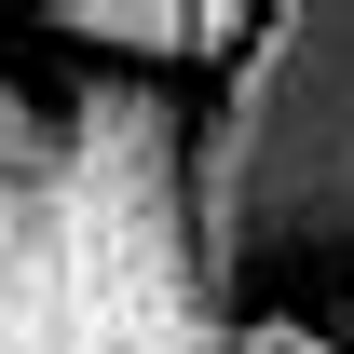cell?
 Segmentation results:
<instances>
[{"mask_svg": "<svg viewBox=\"0 0 354 354\" xmlns=\"http://www.w3.org/2000/svg\"><path fill=\"white\" fill-rule=\"evenodd\" d=\"M0 354H232L164 82L82 68L0 123Z\"/></svg>", "mask_w": 354, "mask_h": 354, "instance_id": "cell-1", "label": "cell"}, {"mask_svg": "<svg viewBox=\"0 0 354 354\" xmlns=\"http://www.w3.org/2000/svg\"><path fill=\"white\" fill-rule=\"evenodd\" d=\"M191 259L218 313L272 272L354 286V0L245 14V55L191 123Z\"/></svg>", "mask_w": 354, "mask_h": 354, "instance_id": "cell-2", "label": "cell"}, {"mask_svg": "<svg viewBox=\"0 0 354 354\" xmlns=\"http://www.w3.org/2000/svg\"><path fill=\"white\" fill-rule=\"evenodd\" d=\"M41 28L68 55H123V82L136 68H232L245 55V14H218V0H55Z\"/></svg>", "mask_w": 354, "mask_h": 354, "instance_id": "cell-3", "label": "cell"}, {"mask_svg": "<svg viewBox=\"0 0 354 354\" xmlns=\"http://www.w3.org/2000/svg\"><path fill=\"white\" fill-rule=\"evenodd\" d=\"M232 354H354V341L313 313H232Z\"/></svg>", "mask_w": 354, "mask_h": 354, "instance_id": "cell-4", "label": "cell"}, {"mask_svg": "<svg viewBox=\"0 0 354 354\" xmlns=\"http://www.w3.org/2000/svg\"><path fill=\"white\" fill-rule=\"evenodd\" d=\"M14 109H28V82H14V68H0V123H14Z\"/></svg>", "mask_w": 354, "mask_h": 354, "instance_id": "cell-5", "label": "cell"}, {"mask_svg": "<svg viewBox=\"0 0 354 354\" xmlns=\"http://www.w3.org/2000/svg\"><path fill=\"white\" fill-rule=\"evenodd\" d=\"M341 341H354V286H341Z\"/></svg>", "mask_w": 354, "mask_h": 354, "instance_id": "cell-6", "label": "cell"}]
</instances>
